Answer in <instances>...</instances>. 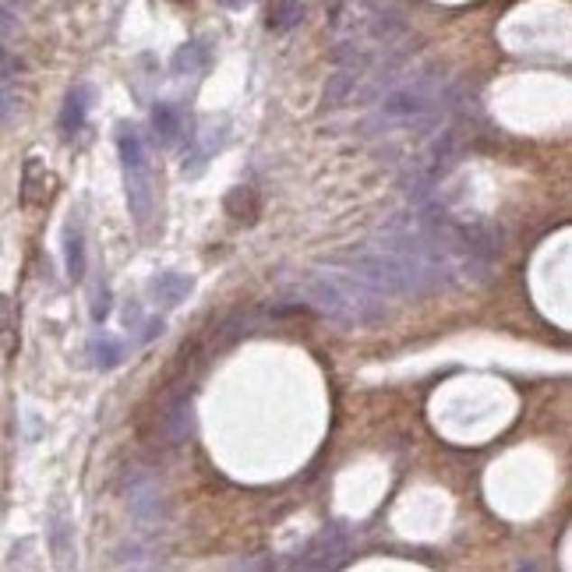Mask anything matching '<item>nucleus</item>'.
I'll return each instance as SVG.
<instances>
[{
    "label": "nucleus",
    "mask_w": 572,
    "mask_h": 572,
    "mask_svg": "<svg viewBox=\"0 0 572 572\" xmlns=\"http://www.w3.org/2000/svg\"><path fill=\"white\" fill-rule=\"evenodd\" d=\"M205 64H208V46H202V42H188V46H180L173 53V71L177 75H191V71H198Z\"/></svg>",
    "instance_id": "obj_7"
},
{
    "label": "nucleus",
    "mask_w": 572,
    "mask_h": 572,
    "mask_svg": "<svg viewBox=\"0 0 572 572\" xmlns=\"http://www.w3.org/2000/svg\"><path fill=\"white\" fill-rule=\"evenodd\" d=\"M88 354H92V364H96V368H117L124 357V346L114 336L99 332V336L88 343Z\"/></svg>",
    "instance_id": "obj_3"
},
{
    "label": "nucleus",
    "mask_w": 572,
    "mask_h": 572,
    "mask_svg": "<svg viewBox=\"0 0 572 572\" xmlns=\"http://www.w3.org/2000/svg\"><path fill=\"white\" fill-rule=\"evenodd\" d=\"M131 512L138 520H156L160 516V491L152 484H134L131 488Z\"/></svg>",
    "instance_id": "obj_6"
},
{
    "label": "nucleus",
    "mask_w": 572,
    "mask_h": 572,
    "mask_svg": "<svg viewBox=\"0 0 572 572\" xmlns=\"http://www.w3.org/2000/svg\"><path fill=\"white\" fill-rule=\"evenodd\" d=\"M131 572H156V569H149V566H138V569H131Z\"/></svg>",
    "instance_id": "obj_13"
},
{
    "label": "nucleus",
    "mask_w": 572,
    "mask_h": 572,
    "mask_svg": "<svg viewBox=\"0 0 572 572\" xmlns=\"http://www.w3.org/2000/svg\"><path fill=\"white\" fill-rule=\"evenodd\" d=\"M152 290H156V297L163 300V304H180L188 293H191V280L188 276H180V272H163L156 283H152Z\"/></svg>",
    "instance_id": "obj_5"
},
{
    "label": "nucleus",
    "mask_w": 572,
    "mask_h": 572,
    "mask_svg": "<svg viewBox=\"0 0 572 572\" xmlns=\"http://www.w3.org/2000/svg\"><path fill=\"white\" fill-rule=\"evenodd\" d=\"M85 110H88V88H75L68 99H64V110H60V131L64 134H71V131H78L85 121Z\"/></svg>",
    "instance_id": "obj_4"
},
{
    "label": "nucleus",
    "mask_w": 572,
    "mask_h": 572,
    "mask_svg": "<svg viewBox=\"0 0 572 572\" xmlns=\"http://www.w3.org/2000/svg\"><path fill=\"white\" fill-rule=\"evenodd\" d=\"M304 297L332 322L346 328H371L385 322V297L350 276L343 265L311 269L304 276Z\"/></svg>",
    "instance_id": "obj_1"
},
{
    "label": "nucleus",
    "mask_w": 572,
    "mask_h": 572,
    "mask_svg": "<svg viewBox=\"0 0 572 572\" xmlns=\"http://www.w3.org/2000/svg\"><path fill=\"white\" fill-rule=\"evenodd\" d=\"M68 272L71 280H82L85 276V251H82V234L71 226L68 230Z\"/></svg>",
    "instance_id": "obj_10"
},
{
    "label": "nucleus",
    "mask_w": 572,
    "mask_h": 572,
    "mask_svg": "<svg viewBox=\"0 0 572 572\" xmlns=\"http://www.w3.org/2000/svg\"><path fill=\"white\" fill-rule=\"evenodd\" d=\"M14 29V11L11 7H0V36Z\"/></svg>",
    "instance_id": "obj_12"
},
{
    "label": "nucleus",
    "mask_w": 572,
    "mask_h": 572,
    "mask_svg": "<svg viewBox=\"0 0 572 572\" xmlns=\"http://www.w3.org/2000/svg\"><path fill=\"white\" fill-rule=\"evenodd\" d=\"M442 110V85L435 82L431 75H417L413 82L396 85L385 99H382V110L378 117L385 124H428L438 117Z\"/></svg>",
    "instance_id": "obj_2"
},
{
    "label": "nucleus",
    "mask_w": 572,
    "mask_h": 572,
    "mask_svg": "<svg viewBox=\"0 0 572 572\" xmlns=\"http://www.w3.org/2000/svg\"><path fill=\"white\" fill-rule=\"evenodd\" d=\"M11 318H14V308H11V297L0 293V336L11 328Z\"/></svg>",
    "instance_id": "obj_11"
},
{
    "label": "nucleus",
    "mask_w": 572,
    "mask_h": 572,
    "mask_svg": "<svg viewBox=\"0 0 572 572\" xmlns=\"http://www.w3.org/2000/svg\"><path fill=\"white\" fill-rule=\"evenodd\" d=\"M269 29H293V25H300L304 22V14H308V7L304 4H269Z\"/></svg>",
    "instance_id": "obj_9"
},
{
    "label": "nucleus",
    "mask_w": 572,
    "mask_h": 572,
    "mask_svg": "<svg viewBox=\"0 0 572 572\" xmlns=\"http://www.w3.org/2000/svg\"><path fill=\"white\" fill-rule=\"evenodd\" d=\"M152 124H156V134H160V142H177V134H180V110L177 106H170V103H160L156 110H152Z\"/></svg>",
    "instance_id": "obj_8"
}]
</instances>
